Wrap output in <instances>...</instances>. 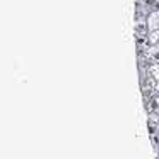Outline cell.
<instances>
[{
    "mask_svg": "<svg viewBox=\"0 0 159 159\" xmlns=\"http://www.w3.org/2000/svg\"><path fill=\"white\" fill-rule=\"evenodd\" d=\"M149 75H151L154 80H157V81H159V63L151 64V66H149Z\"/></svg>",
    "mask_w": 159,
    "mask_h": 159,
    "instance_id": "cell-3",
    "label": "cell"
},
{
    "mask_svg": "<svg viewBox=\"0 0 159 159\" xmlns=\"http://www.w3.org/2000/svg\"><path fill=\"white\" fill-rule=\"evenodd\" d=\"M147 43H149L151 46H156V44L159 43V31L147 32Z\"/></svg>",
    "mask_w": 159,
    "mask_h": 159,
    "instance_id": "cell-2",
    "label": "cell"
},
{
    "mask_svg": "<svg viewBox=\"0 0 159 159\" xmlns=\"http://www.w3.org/2000/svg\"><path fill=\"white\" fill-rule=\"evenodd\" d=\"M146 27H147V32H151V31H159V9H157V10H152V12L147 16Z\"/></svg>",
    "mask_w": 159,
    "mask_h": 159,
    "instance_id": "cell-1",
    "label": "cell"
},
{
    "mask_svg": "<svg viewBox=\"0 0 159 159\" xmlns=\"http://www.w3.org/2000/svg\"><path fill=\"white\" fill-rule=\"evenodd\" d=\"M157 2H159V0H157Z\"/></svg>",
    "mask_w": 159,
    "mask_h": 159,
    "instance_id": "cell-4",
    "label": "cell"
}]
</instances>
